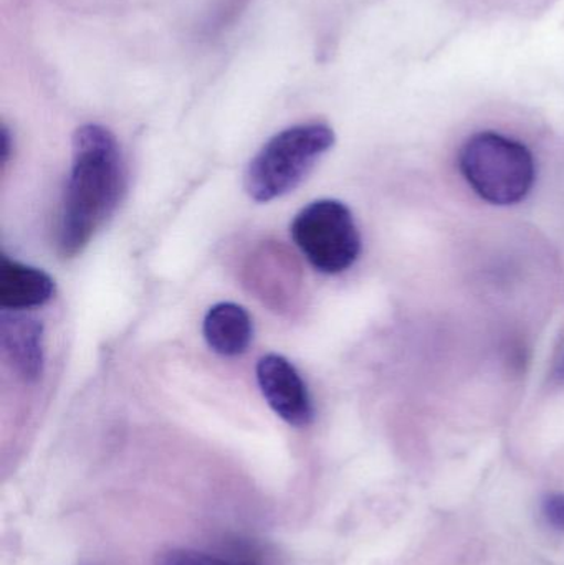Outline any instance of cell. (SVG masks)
<instances>
[{
  "label": "cell",
  "instance_id": "cell-1",
  "mask_svg": "<svg viewBox=\"0 0 564 565\" xmlns=\"http://www.w3.org/2000/svg\"><path fill=\"white\" fill-rule=\"evenodd\" d=\"M128 185L118 141L102 125H83L73 135V161L60 215L63 257L82 254L96 232L115 214Z\"/></svg>",
  "mask_w": 564,
  "mask_h": 565
},
{
  "label": "cell",
  "instance_id": "cell-2",
  "mask_svg": "<svg viewBox=\"0 0 564 565\" xmlns=\"http://www.w3.org/2000/svg\"><path fill=\"white\" fill-rule=\"evenodd\" d=\"M334 139L333 129L323 122L284 129L252 159L245 174V191L262 204L295 191L333 148Z\"/></svg>",
  "mask_w": 564,
  "mask_h": 565
},
{
  "label": "cell",
  "instance_id": "cell-3",
  "mask_svg": "<svg viewBox=\"0 0 564 565\" xmlns=\"http://www.w3.org/2000/svg\"><path fill=\"white\" fill-rule=\"evenodd\" d=\"M459 168L479 198L493 205H513L526 199L536 179L532 151L523 142L486 131L467 139Z\"/></svg>",
  "mask_w": 564,
  "mask_h": 565
},
{
  "label": "cell",
  "instance_id": "cell-4",
  "mask_svg": "<svg viewBox=\"0 0 564 565\" xmlns=\"http://www.w3.org/2000/svg\"><path fill=\"white\" fill-rule=\"evenodd\" d=\"M290 232L295 245L321 274H343L360 258V231L343 202H311L291 222Z\"/></svg>",
  "mask_w": 564,
  "mask_h": 565
},
{
  "label": "cell",
  "instance_id": "cell-5",
  "mask_svg": "<svg viewBox=\"0 0 564 565\" xmlns=\"http://www.w3.org/2000/svg\"><path fill=\"white\" fill-rule=\"evenodd\" d=\"M257 381L265 401L281 420L291 427H308L315 420L307 384L284 355H264L257 364Z\"/></svg>",
  "mask_w": 564,
  "mask_h": 565
},
{
  "label": "cell",
  "instance_id": "cell-6",
  "mask_svg": "<svg viewBox=\"0 0 564 565\" xmlns=\"http://www.w3.org/2000/svg\"><path fill=\"white\" fill-rule=\"evenodd\" d=\"M2 345L17 374L25 382H36L43 374V326L19 311L2 315Z\"/></svg>",
  "mask_w": 564,
  "mask_h": 565
},
{
  "label": "cell",
  "instance_id": "cell-7",
  "mask_svg": "<svg viewBox=\"0 0 564 565\" xmlns=\"http://www.w3.org/2000/svg\"><path fill=\"white\" fill-rule=\"evenodd\" d=\"M202 331L212 351L224 358H235L247 352L254 339V322L241 305L219 302L205 315Z\"/></svg>",
  "mask_w": 564,
  "mask_h": 565
},
{
  "label": "cell",
  "instance_id": "cell-8",
  "mask_svg": "<svg viewBox=\"0 0 564 565\" xmlns=\"http://www.w3.org/2000/svg\"><path fill=\"white\" fill-rule=\"evenodd\" d=\"M55 281L39 268L3 257L0 264V306L6 311L43 306L53 298Z\"/></svg>",
  "mask_w": 564,
  "mask_h": 565
},
{
  "label": "cell",
  "instance_id": "cell-9",
  "mask_svg": "<svg viewBox=\"0 0 564 565\" xmlns=\"http://www.w3.org/2000/svg\"><path fill=\"white\" fill-rule=\"evenodd\" d=\"M155 565H262L254 557L227 556L219 557L212 554L198 553L191 550H169L156 557Z\"/></svg>",
  "mask_w": 564,
  "mask_h": 565
},
{
  "label": "cell",
  "instance_id": "cell-10",
  "mask_svg": "<svg viewBox=\"0 0 564 565\" xmlns=\"http://www.w3.org/2000/svg\"><path fill=\"white\" fill-rule=\"evenodd\" d=\"M543 516L553 530L564 533V494H549L543 501Z\"/></svg>",
  "mask_w": 564,
  "mask_h": 565
},
{
  "label": "cell",
  "instance_id": "cell-11",
  "mask_svg": "<svg viewBox=\"0 0 564 565\" xmlns=\"http://www.w3.org/2000/svg\"><path fill=\"white\" fill-rule=\"evenodd\" d=\"M0 151H2V164H6L10 154V132L6 125L2 126V131H0Z\"/></svg>",
  "mask_w": 564,
  "mask_h": 565
},
{
  "label": "cell",
  "instance_id": "cell-12",
  "mask_svg": "<svg viewBox=\"0 0 564 565\" xmlns=\"http://www.w3.org/2000/svg\"><path fill=\"white\" fill-rule=\"evenodd\" d=\"M556 377L564 382V358L560 361L558 369H556Z\"/></svg>",
  "mask_w": 564,
  "mask_h": 565
}]
</instances>
